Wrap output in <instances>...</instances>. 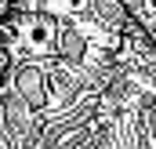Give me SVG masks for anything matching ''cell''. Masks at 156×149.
Segmentation results:
<instances>
[{"mask_svg": "<svg viewBox=\"0 0 156 149\" xmlns=\"http://www.w3.org/2000/svg\"><path fill=\"white\" fill-rule=\"evenodd\" d=\"M18 29H22V37H26V44L33 51H47L55 44V22L51 18H26Z\"/></svg>", "mask_w": 156, "mask_h": 149, "instance_id": "6da1fadb", "label": "cell"}, {"mask_svg": "<svg viewBox=\"0 0 156 149\" xmlns=\"http://www.w3.org/2000/svg\"><path fill=\"white\" fill-rule=\"evenodd\" d=\"M18 87H22V95H26L29 106H40V102H44V73L26 69V73L18 76Z\"/></svg>", "mask_w": 156, "mask_h": 149, "instance_id": "7a4b0ae2", "label": "cell"}, {"mask_svg": "<svg viewBox=\"0 0 156 149\" xmlns=\"http://www.w3.org/2000/svg\"><path fill=\"white\" fill-rule=\"evenodd\" d=\"M44 4H47L51 11H66V15H69V11H80L87 0H44Z\"/></svg>", "mask_w": 156, "mask_h": 149, "instance_id": "3957f363", "label": "cell"}, {"mask_svg": "<svg viewBox=\"0 0 156 149\" xmlns=\"http://www.w3.org/2000/svg\"><path fill=\"white\" fill-rule=\"evenodd\" d=\"M11 7H15V0H0V26L7 22V15H11Z\"/></svg>", "mask_w": 156, "mask_h": 149, "instance_id": "277c9868", "label": "cell"}, {"mask_svg": "<svg viewBox=\"0 0 156 149\" xmlns=\"http://www.w3.org/2000/svg\"><path fill=\"white\" fill-rule=\"evenodd\" d=\"M7 66H11V51L0 47V73H7Z\"/></svg>", "mask_w": 156, "mask_h": 149, "instance_id": "5b68a950", "label": "cell"}, {"mask_svg": "<svg viewBox=\"0 0 156 149\" xmlns=\"http://www.w3.org/2000/svg\"><path fill=\"white\" fill-rule=\"evenodd\" d=\"M4 87H7V84H4V73H0V95H4Z\"/></svg>", "mask_w": 156, "mask_h": 149, "instance_id": "8992f818", "label": "cell"}]
</instances>
